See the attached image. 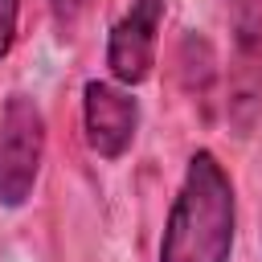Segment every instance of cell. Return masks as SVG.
Segmentation results:
<instances>
[{"mask_svg": "<svg viewBox=\"0 0 262 262\" xmlns=\"http://www.w3.org/2000/svg\"><path fill=\"white\" fill-rule=\"evenodd\" d=\"M237 229V196L225 164L213 151H192L172 196L160 262H229Z\"/></svg>", "mask_w": 262, "mask_h": 262, "instance_id": "6da1fadb", "label": "cell"}, {"mask_svg": "<svg viewBox=\"0 0 262 262\" xmlns=\"http://www.w3.org/2000/svg\"><path fill=\"white\" fill-rule=\"evenodd\" d=\"M82 127H86V143L94 156L123 160L139 131V102L131 98L127 86L90 78L82 86Z\"/></svg>", "mask_w": 262, "mask_h": 262, "instance_id": "3957f363", "label": "cell"}, {"mask_svg": "<svg viewBox=\"0 0 262 262\" xmlns=\"http://www.w3.org/2000/svg\"><path fill=\"white\" fill-rule=\"evenodd\" d=\"M16 16H20V0H0V61L16 41Z\"/></svg>", "mask_w": 262, "mask_h": 262, "instance_id": "52a82bcc", "label": "cell"}, {"mask_svg": "<svg viewBox=\"0 0 262 262\" xmlns=\"http://www.w3.org/2000/svg\"><path fill=\"white\" fill-rule=\"evenodd\" d=\"M233 53H237V70H233V86H237V102H254L258 94V66H262V0H233Z\"/></svg>", "mask_w": 262, "mask_h": 262, "instance_id": "5b68a950", "label": "cell"}, {"mask_svg": "<svg viewBox=\"0 0 262 262\" xmlns=\"http://www.w3.org/2000/svg\"><path fill=\"white\" fill-rule=\"evenodd\" d=\"M49 12H53V25L61 37H74L82 12H86V0H49Z\"/></svg>", "mask_w": 262, "mask_h": 262, "instance_id": "8992f818", "label": "cell"}, {"mask_svg": "<svg viewBox=\"0 0 262 262\" xmlns=\"http://www.w3.org/2000/svg\"><path fill=\"white\" fill-rule=\"evenodd\" d=\"M164 25V0H131V8L106 33V66L119 86H139L151 78L156 45Z\"/></svg>", "mask_w": 262, "mask_h": 262, "instance_id": "277c9868", "label": "cell"}, {"mask_svg": "<svg viewBox=\"0 0 262 262\" xmlns=\"http://www.w3.org/2000/svg\"><path fill=\"white\" fill-rule=\"evenodd\" d=\"M45 111L29 94H8L0 111V205L20 209L41 176Z\"/></svg>", "mask_w": 262, "mask_h": 262, "instance_id": "7a4b0ae2", "label": "cell"}]
</instances>
